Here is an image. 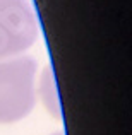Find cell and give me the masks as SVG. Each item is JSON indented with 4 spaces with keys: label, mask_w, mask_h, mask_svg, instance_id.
Masks as SVG:
<instances>
[{
    "label": "cell",
    "mask_w": 132,
    "mask_h": 135,
    "mask_svg": "<svg viewBox=\"0 0 132 135\" xmlns=\"http://www.w3.org/2000/svg\"><path fill=\"white\" fill-rule=\"evenodd\" d=\"M33 56L0 60V123H14L31 113L36 103Z\"/></svg>",
    "instance_id": "6da1fadb"
},
{
    "label": "cell",
    "mask_w": 132,
    "mask_h": 135,
    "mask_svg": "<svg viewBox=\"0 0 132 135\" xmlns=\"http://www.w3.org/2000/svg\"><path fill=\"white\" fill-rule=\"evenodd\" d=\"M40 33L29 0H0V58H12L29 50Z\"/></svg>",
    "instance_id": "7a4b0ae2"
},
{
    "label": "cell",
    "mask_w": 132,
    "mask_h": 135,
    "mask_svg": "<svg viewBox=\"0 0 132 135\" xmlns=\"http://www.w3.org/2000/svg\"><path fill=\"white\" fill-rule=\"evenodd\" d=\"M52 135H63V133H62V132H58V133H52Z\"/></svg>",
    "instance_id": "3957f363"
}]
</instances>
